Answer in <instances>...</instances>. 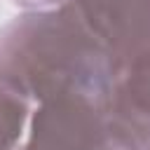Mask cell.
I'll list each match as a JSON object with an SVG mask.
<instances>
[{
  "label": "cell",
  "instance_id": "obj_1",
  "mask_svg": "<svg viewBox=\"0 0 150 150\" xmlns=\"http://www.w3.org/2000/svg\"><path fill=\"white\" fill-rule=\"evenodd\" d=\"M108 61L68 7L28 9L0 28V77L33 105L63 96L98 101Z\"/></svg>",
  "mask_w": 150,
  "mask_h": 150
},
{
  "label": "cell",
  "instance_id": "obj_2",
  "mask_svg": "<svg viewBox=\"0 0 150 150\" xmlns=\"http://www.w3.org/2000/svg\"><path fill=\"white\" fill-rule=\"evenodd\" d=\"M98 105L129 150H150V30L110 54Z\"/></svg>",
  "mask_w": 150,
  "mask_h": 150
},
{
  "label": "cell",
  "instance_id": "obj_3",
  "mask_svg": "<svg viewBox=\"0 0 150 150\" xmlns=\"http://www.w3.org/2000/svg\"><path fill=\"white\" fill-rule=\"evenodd\" d=\"M16 150H129L89 96H63L33 108Z\"/></svg>",
  "mask_w": 150,
  "mask_h": 150
},
{
  "label": "cell",
  "instance_id": "obj_4",
  "mask_svg": "<svg viewBox=\"0 0 150 150\" xmlns=\"http://www.w3.org/2000/svg\"><path fill=\"white\" fill-rule=\"evenodd\" d=\"M63 7L77 16L108 56L150 30V0H68Z\"/></svg>",
  "mask_w": 150,
  "mask_h": 150
},
{
  "label": "cell",
  "instance_id": "obj_5",
  "mask_svg": "<svg viewBox=\"0 0 150 150\" xmlns=\"http://www.w3.org/2000/svg\"><path fill=\"white\" fill-rule=\"evenodd\" d=\"M33 103L23 98L14 87L0 77V150H16L28 120L33 115Z\"/></svg>",
  "mask_w": 150,
  "mask_h": 150
},
{
  "label": "cell",
  "instance_id": "obj_6",
  "mask_svg": "<svg viewBox=\"0 0 150 150\" xmlns=\"http://www.w3.org/2000/svg\"><path fill=\"white\" fill-rule=\"evenodd\" d=\"M12 2L23 7V12H28V9H56V7L68 5V0H12Z\"/></svg>",
  "mask_w": 150,
  "mask_h": 150
}]
</instances>
